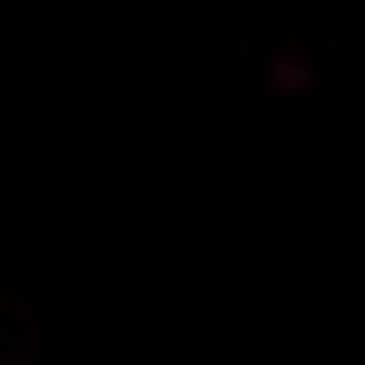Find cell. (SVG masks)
Here are the masks:
<instances>
[{"label": "cell", "instance_id": "1", "mask_svg": "<svg viewBox=\"0 0 365 365\" xmlns=\"http://www.w3.org/2000/svg\"><path fill=\"white\" fill-rule=\"evenodd\" d=\"M264 82L284 88V95H302V88H315V70H309L302 57H271V63H264Z\"/></svg>", "mask_w": 365, "mask_h": 365}]
</instances>
